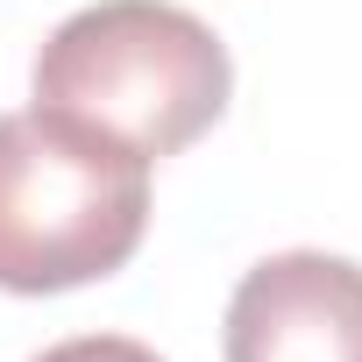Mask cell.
Segmentation results:
<instances>
[{
    "instance_id": "obj_1",
    "label": "cell",
    "mask_w": 362,
    "mask_h": 362,
    "mask_svg": "<svg viewBox=\"0 0 362 362\" xmlns=\"http://www.w3.org/2000/svg\"><path fill=\"white\" fill-rule=\"evenodd\" d=\"M36 107L135 149L177 156L228 107V43L170 0H100L50 29L36 50Z\"/></svg>"
},
{
    "instance_id": "obj_2",
    "label": "cell",
    "mask_w": 362,
    "mask_h": 362,
    "mask_svg": "<svg viewBox=\"0 0 362 362\" xmlns=\"http://www.w3.org/2000/svg\"><path fill=\"white\" fill-rule=\"evenodd\" d=\"M149 228V156L50 114H0V291L114 277Z\"/></svg>"
},
{
    "instance_id": "obj_3",
    "label": "cell",
    "mask_w": 362,
    "mask_h": 362,
    "mask_svg": "<svg viewBox=\"0 0 362 362\" xmlns=\"http://www.w3.org/2000/svg\"><path fill=\"white\" fill-rule=\"evenodd\" d=\"M228 362H362V263L284 249L228 298Z\"/></svg>"
},
{
    "instance_id": "obj_4",
    "label": "cell",
    "mask_w": 362,
    "mask_h": 362,
    "mask_svg": "<svg viewBox=\"0 0 362 362\" xmlns=\"http://www.w3.org/2000/svg\"><path fill=\"white\" fill-rule=\"evenodd\" d=\"M36 362H163V355L142 348V341H128V334H78V341L43 348Z\"/></svg>"
}]
</instances>
